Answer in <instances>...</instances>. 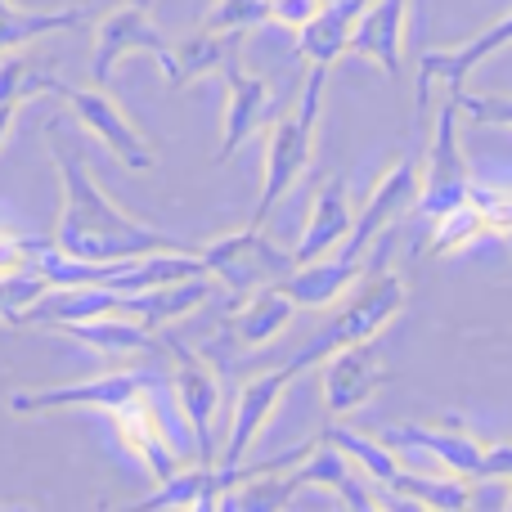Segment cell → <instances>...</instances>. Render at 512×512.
<instances>
[{"mask_svg":"<svg viewBox=\"0 0 512 512\" xmlns=\"http://www.w3.org/2000/svg\"><path fill=\"white\" fill-rule=\"evenodd\" d=\"M508 508H512V495H508Z\"/></svg>","mask_w":512,"mask_h":512,"instance_id":"35","label":"cell"},{"mask_svg":"<svg viewBox=\"0 0 512 512\" xmlns=\"http://www.w3.org/2000/svg\"><path fill=\"white\" fill-rule=\"evenodd\" d=\"M324 86H328V68L324 63H310L306 81H301V95L292 99L288 113L274 117L270 140H265V162H261V203L252 212V225L270 221V212L310 171L315 140H319V113H324Z\"/></svg>","mask_w":512,"mask_h":512,"instance_id":"2","label":"cell"},{"mask_svg":"<svg viewBox=\"0 0 512 512\" xmlns=\"http://www.w3.org/2000/svg\"><path fill=\"white\" fill-rule=\"evenodd\" d=\"M270 23V0H212V9L203 14L207 32H243Z\"/></svg>","mask_w":512,"mask_h":512,"instance_id":"26","label":"cell"},{"mask_svg":"<svg viewBox=\"0 0 512 512\" xmlns=\"http://www.w3.org/2000/svg\"><path fill=\"white\" fill-rule=\"evenodd\" d=\"M382 441L396 454H427L445 472H459L468 481L481 477V450L486 445L463 423H396V427H382Z\"/></svg>","mask_w":512,"mask_h":512,"instance_id":"13","label":"cell"},{"mask_svg":"<svg viewBox=\"0 0 512 512\" xmlns=\"http://www.w3.org/2000/svg\"><path fill=\"white\" fill-rule=\"evenodd\" d=\"M454 99H459V113L468 117V122L508 126L512 131V95H504V90H468L463 86Z\"/></svg>","mask_w":512,"mask_h":512,"instance_id":"27","label":"cell"},{"mask_svg":"<svg viewBox=\"0 0 512 512\" xmlns=\"http://www.w3.org/2000/svg\"><path fill=\"white\" fill-rule=\"evenodd\" d=\"M468 203L481 212L490 234H504L512 239V189H495V185H477L468 180Z\"/></svg>","mask_w":512,"mask_h":512,"instance_id":"28","label":"cell"},{"mask_svg":"<svg viewBox=\"0 0 512 512\" xmlns=\"http://www.w3.org/2000/svg\"><path fill=\"white\" fill-rule=\"evenodd\" d=\"M405 297H409V288L400 274L369 270V265H364V274L346 288V301H342V310H337V319L328 328H319V333L306 342V351L292 355V364H297V369H315V364L324 360L328 351H337V346L373 342V337L400 315Z\"/></svg>","mask_w":512,"mask_h":512,"instance_id":"3","label":"cell"},{"mask_svg":"<svg viewBox=\"0 0 512 512\" xmlns=\"http://www.w3.org/2000/svg\"><path fill=\"white\" fill-rule=\"evenodd\" d=\"M292 315H297V301L279 283H265V288L248 292L243 306L225 319V337L239 346H265L292 324Z\"/></svg>","mask_w":512,"mask_h":512,"instance_id":"18","label":"cell"},{"mask_svg":"<svg viewBox=\"0 0 512 512\" xmlns=\"http://www.w3.org/2000/svg\"><path fill=\"white\" fill-rule=\"evenodd\" d=\"M504 45H512V9L504 18H495L490 27H481L472 41L454 45V50H427L418 59V108H427L432 90H445V95H459L468 86V77L490 59L499 54Z\"/></svg>","mask_w":512,"mask_h":512,"instance_id":"10","label":"cell"},{"mask_svg":"<svg viewBox=\"0 0 512 512\" xmlns=\"http://www.w3.org/2000/svg\"><path fill=\"white\" fill-rule=\"evenodd\" d=\"M108 418H113L122 445L144 463V472H149L153 481H167L171 472L180 468V454H176V445H171L167 427H162L158 387L140 391V396H131V400H122L117 409H108Z\"/></svg>","mask_w":512,"mask_h":512,"instance_id":"12","label":"cell"},{"mask_svg":"<svg viewBox=\"0 0 512 512\" xmlns=\"http://www.w3.org/2000/svg\"><path fill=\"white\" fill-rule=\"evenodd\" d=\"M405 18L409 0H373L351 32V50L373 59L391 81H405Z\"/></svg>","mask_w":512,"mask_h":512,"instance_id":"16","label":"cell"},{"mask_svg":"<svg viewBox=\"0 0 512 512\" xmlns=\"http://www.w3.org/2000/svg\"><path fill=\"white\" fill-rule=\"evenodd\" d=\"M351 221H355V203H351V194H346V180L328 176L324 185L315 189V198H310V221H306V230H301V243L292 248V261L306 265V261L328 256L351 234Z\"/></svg>","mask_w":512,"mask_h":512,"instance_id":"17","label":"cell"},{"mask_svg":"<svg viewBox=\"0 0 512 512\" xmlns=\"http://www.w3.org/2000/svg\"><path fill=\"white\" fill-rule=\"evenodd\" d=\"M131 5H140V9H153V0H131Z\"/></svg>","mask_w":512,"mask_h":512,"instance_id":"34","label":"cell"},{"mask_svg":"<svg viewBox=\"0 0 512 512\" xmlns=\"http://www.w3.org/2000/svg\"><path fill=\"white\" fill-rule=\"evenodd\" d=\"M126 54H153L158 59V68L171 59V45L167 36L158 32V23L149 18V9L131 5V0H122V5L104 9L95 23V59H90V81L95 86H108L117 72V63L126 59Z\"/></svg>","mask_w":512,"mask_h":512,"instance_id":"8","label":"cell"},{"mask_svg":"<svg viewBox=\"0 0 512 512\" xmlns=\"http://www.w3.org/2000/svg\"><path fill=\"white\" fill-rule=\"evenodd\" d=\"M239 45H243V32H207V27H198V36L171 45V59L162 63V77L171 86H189V81H203L212 72L221 77L225 63L239 59Z\"/></svg>","mask_w":512,"mask_h":512,"instance_id":"20","label":"cell"},{"mask_svg":"<svg viewBox=\"0 0 512 512\" xmlns=\"http://www.w3.org/2000/svg\"><path fill=\"white\" fill-rule=\"evenodd\" d=\"M396 504H423V508H436V512H459V508H472V481L450 472V477H427V472H409L400 468V477L391 481L387 490Z\"/></svg>","mask_w":512,"mask_h":512,"instance_id":"23","label":"cell"},{"mask_svg":"<svg viewBox=\"0 0 512 512\" xmlns=\"http://www.w3.org/2000/svg\"><path fill=\"white\" fill-rule=\"evenodd\" d=\"M77 23H86V9H18L14 0H0V54L50 32H68Z\"/></svg>","mask_w":512,"mask_h":512,"instance_id":"24","label":"cell"},{"mask_svg":"<svg viewBox=\"0 0 512 512\" xmlns=\"http://www.w3.org/2000/svg\"><path fill=\"white\" fill-rule=\"evenodd\" d=\"M463 113L459 99L445 95V104L432 117V135H427V149L418 158V212L427 221H436L441 212L468 203V158H463V131H459Z\"/></svg>","mask_w":512,"mask_h":512,"instance_id":"4","label":"cell"},{"mask_svg":"<svg viewBox=\"0 0 512 512\" xmlns=\"http://www.w3.org/2000/svg\"><path fill=\"white\" fill-rule=\"evenodd\" d=\"M297 364H283V369H270V373H261V378H252V382H243V391H239V400H234V418H230V441H225V450L216 454V463H243L248 459V450L256 445V436L270 427V418H274V409H279V400H283V391H288V382L297 378Z\"/></svg>","mask_w":512,"mask_h":512,"instance_id":"14","label":"cell"},{"mask_svg":"<svg viewBox=\"0 0 512 512\" xmlns=\"http://www.w3.org/2000/svg\"><path fill=\"white\" fill-rule=\"evenodd\" d=\"M36 90H50V77L45 72H32L27 59H0V104H23Z\"/></svg>","mask_w":512,"mask_h":512,"instance_id":"29","label":"cell"},{"mask_svg":"<svg viewBox=\"0 0 512 512\" xmlns=\"http://www.w3.org/2000/svg\"><path fill=\"white\" fill-rule=\"evenodd\" d=\"M382 382H387V369H382L373 342H346L319 360V396L333 418L364 409Z\"/></svg>","mask_w":512,"mask_h":512,"instance_id":"11","label":"cell"},{"mask_svg":"<svg viewBox=\"0 0 512 512\" xmlns=\"http://www.w3.org/2000/svg\"><path fill=\"white\" fill-rule=\"evenodd\" d=\"M481 234H490L486 221H481V212L472 203H459V207H450V212L436 216V225H432V234H427V248L423 252L427 256L463 252V248H472Z\"/></svg>","mask_w":512,"mask_h":512,"instance_id":"25","label":"cell"},{"mask_svg":"<svg viewBox=\"0 0 512 512\" xmlns=\"http://www.w3.org/2000/svg\"><path fill=\"white\" fill-rule=\"evenodd\" d=\"M477 481H512V445H486V450H481Z\"/></svg>","mask_w":512,"mask_h":512,"instance_id":"32","label":"cell"},{"mask_svg":"<svg viewBox=\"0 0 512 512\" xmlns=\"http://www.w3.org/2000/svg\"><path fill=\"white\" fill-rule=\"evenodd\" d=\"M50 90L68 99V108L77 113V122L86 126L95 140H104V149L113 153V158H122V167H131V171H149L153 167L149 140H144L140 126H135L131 117L113 104L108 86H95V81H90V86H72V81H54L50 77Z\"/></svg>","mask_w":512,"mask_h":512,"instance_id":"7","label":"cell"},{"mask_svg":"<svg viewBox=\"0 0 512 512\" xmlns=\"http://www.w3.org/2000/svg\"><path fill=\"white\" fill-rule=\"evenodd\" d=\"M171 378H162L158 369H117V373H99L86 382H68V387H45V391H14L9 409L14 414H54V409H117L122 400L140 396V391L167 387Z\"/></svg>","mask_w":512,"mask_h":512,"instance_id":"6","label":"cell"},{"mask_svg":"<svg viewBox=\"0 0 512 512\" xmlns=\"http://www.w3.org/2000/svg\"><path fill=\"white\" fill-rule=\"evenodd\" d=\"M319 9H324V0H270V23L301 32V27H306Z\"/></svg>","mask_w":512,"mask_h":512,"instance_id":"30","label":"cell"},{"mask_svg":"<svg viewBox=\"0 0 512 512\" xmlns=\"http://www.w3.org/2000/svg\"><path fill=\"white\" fill-rule=\"evenodd\" d=\"M54 333H68L77 342H86L90 351L104 355H131V351H158V328L140 324L131 315H95V319H72V324H59Z\"/></svg>","mask_w":512,"mask_h":512,"instance_id":"21","label":"cell"},{"mask_svg":"<svg viewBox=\"0 0 512 512\" xmlns=\"http://www.w3.org/2000/svg\"><path fill=\"white\" fill-rule=\"evenodd\" d=\"M369 5L373 0H324V9L297 32V54L310 63H324V68L333 59H342V54L351 50L355 23L364 18Z\"/></svg>","mask_w":512,"mask_h":512,"instance_id":"19","label":"cell"},{"mask_svg":"<svg viewBox=\"0 0 512 512\" xmlns=\"http://www.w3.org/2000/svg\"><path fill=\"white\" fill-rule=\"evenodd\" d=\"M198 256H203L207 274L221 279L234 297H248V292L265 288V283H279L283 274L297 265L288 248H279V243L265 234V225H252V221L243 225V230L221 234V239H212L207 248H198Z\"/></svg>","mask_w":512,"mask_h":512,"instance_id":"5","label":"cell"},{"mask_svg":"<svg viewBox=\"0 0 512 512\" xmlns=\"http://www.w3.org/2000/svg\"><path fill=\"white\" fill-rule=\"evenodd\" d=\"M225 77V126H221V149H216V162H230L243 144L270 122L274 108V90L265 86V77H252V72L239 68V59L221 68Z\"/></svg>","mask_w":512,"mask_h":512,"instance_id":"15","label":"cell"},{"mask_svg":"<svg viewBox=\"0 0 512 512\" xmlns=\"http://www.w3.org/2000/svg\"><path fill=\"white\" fill-rule=\"evenodd\" d=\"M328 445H337V450L346 454V459L355 463V468L364 472V477L373 481V490H391V481L400 477V454L391 450L387 441H378V436H364V432H355V427H346V423H333L328 432H319ZM396 504V499H391Z\"/></svg>","mask_w":512,"mask_h":512,"instance_id":"22","label":"cell"},{"mask_svg":"<svg viewBox=\"0 0 512 512\" xmlns=\"http://www.w3.org/2000/svg\"><path fill=\"white\" fill-rule=\"evenodd\" d=\"M50 135V153L59 167V185H63V212H59V230H54V248L77 261H131V256H149V252H167L180 248L171 234L153 230V225L126 216L104 189L95 185V176L86 171V162L72 149H63L59 135V117L45 122Z\"/></svg>","mask_w":512,"mask_h":512,"instance_id":"1","label":"cell"},{"mask_svg":"<svg viewBox=\"0 0 512 512\" xmlns=\"http://www.w3.org/2000/svg\"><path fill=\"white\" fill-rule=\"evenodd\" d=\"M176 373H171V396H176L180 418L194 432L198 463H216V414H221V373L207 364V355L171 346Z\"/></svg>","mask_w":512,"mask_h":512,"instance_id":"9","label":"cell"},{"mask_svg":"<svg viewBox=\"0 0 512 512\" xmlns=\"http://www.w3.org/2000/svg\"><path fill=\"white\" fill-rule=\"evenodd\" d=\"M32 248L36 239H23V234H0V274H14L32 265Z\"/></svg>","mask_w":512,"mask_h":512,"instance_id":"31","label":"cell"},{"mask_svg":"<svg viewBox=\"0 0 512 512\" xmlns=\"http://www.w3.org/2000/svg\"><path fill=\"white\" fill-rule=\"evenodd\" d=\"M14 117H18V104H9V99H5V104H0V144L9 140V126H14Z\"/></svg>","mask_w":512,"mask_h":512,"instance_id":"33","label":"cell"}]
</instances>
